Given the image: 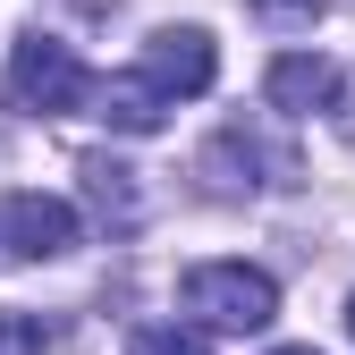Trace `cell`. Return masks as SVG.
Listing matches in <instances>:
<instances>
[{
    "label": "cell",
    "instance_id": "6da1fadb",
    "mask_svg": "<svg viewBox=\"0 0 355 355\" xmlns=\"http://www.w3.org/2000/svg\"><path fill=\"white\" fill-rule=\"evenodd\" d=\"M178 304L203 322V330H271L279 322V288L271 271H254V262H195L187 279H178Z\"/></svg>",
    "mask_w": 355,
    "mask_h": 355
},
{
    "label": "cell",
    "instance_id": "7a4b0ae2",
    "mask_svg": "<svg viewBox=\"0 0 355 355\" xmlns=\"http://www.w3.org/2000/svg\"><path fill=\"white\" fill-rule=\"evenodd\" d=\"M85 102H94V68H85L60 34H17V51H9V110L68 119Z\"/></svg>",
    "mask_w": 355,
    "mask_h": 355
},
{
    "label": "cell",
    "instance_id": "3957f363",
    "mask_svg": "<svg viewBox=\"0 0 355 355\" xmlns=\"http://www.w3.org/2000/svg\"><path fill=\"white\" fill-rule=\"evenodd\" d=\"M0 245H9L17 262H60V254L76 245V203H68V195L17 187L9 203H0Z\"/></svg>",
    "mask_w": 355,
    "mask_h": 355
},
{
    "label": "cell",
    "instance_id": "277c9868",
    "mask_svg": "<svg viewBox=\"0 0 355 355\" xmlns=\"http://www.w3.org/2000/svg\"><path fill=\"white\" fill-rule=\"evenodd\" d=\"M211 76H220V51H211V34L203 26H161L144 42V85L169 102V94H211Z\"/></svg>",
    "mask_w": 355,
    "mask_h": 355
},
{
    "label": "cell",
    "instance_id": "5b68a950",
    "mask_svg": "<svg viewBox=\"0 0 355 355\" xmlns=\"http://www.w3.org/2000/svg\"><path fill=\"white\" fill-rule=\"evenodd\" d=\"M330 94H338V68H330V60H313V51L271 60V110L304 119V110H330Z\"/></svg>",
    "mask_w": 355,
    "mask_h": 355
},
{
    "label": "cell",
    "instance_id": "8992f818",
    "mask_svg": "<svg viewBox=\"0 0 355 355\" xmlns=\"http://www.w3.org/2000/svg\"><path fill=\"white\" fill-rule=\"evenodd\" d=\"M94 102H102V119H110V127H127V136H153V127L169 119V102L153 94L144 76H110V85H94Z\"/></svg>",
    "mask_w": 355,
    "mask_h": 355
},
{
    "label": "cell",
    "instance_id": "52a82bcc",
    "mask_svg": "<svg viewBox=\"0 0 355 355\" xmlns=\"http://www.w3.org/2000/svg\"><path fill=\"white\" fill-rule=\"evenodd\" d=\"M76 178H85V195H94V211H102V220H119V229H136V211H144V203H136V169H127V161L94 153V161H85Z\"/></svg>",
    "mask_w": 355,
    "mask_h": 355
},
{
    "label": "cell",
    "instance_id": "ba28073f",
    "mask_svg": "<svg viewBox=\"0 0 355 355\" xmlns=\"http://www.w3.org/2000/svg\"><path fill=\"white\" fill-rule=\"evenodd\" d=\"M127 355H211L203 330H178V322H144V330H127Z\"/></svg>",
    "mask_w": 355,
    "mask_h": 355
},
{
    "label": "cell",
    "instance_id": "9c48e42d",
    "mask_svg": "<svg viewBox=\"0 0 355 355\" xmlns=\"http://www.w3.org/2000/svg\"><path fill=\"white\" fill-rule=\"evenodd\" d=\"M245 9H254L262 26H279V34H304V26H322L330 0H245Z\"/></svg>",
    "mask_w": 355,
    "mask_h": 355
},
{
    "label": "cell",
    "instance_id": "30bf717a",
    "mask_svg": "<svg viewBox=\"0 0 355 355\" xmlns=\"http://www.w3.org/2000/svg\"><path fill=\"white\" fill-rule=\"evenodd\" d=\"M42 338L51 330H42L34 313H0V355H42Z\"/></svg>",
    "mask_w": 355,
    "mask_h": 355
},
{
    "label": "cell",
    "instance_id": "8fae6325",
    "mask_svg": "<svg viewBox=\"0 0 355 355\" xmlns=\"http://www.w3.org/2000/svg\"><path fill=\"white\" fill-rule=\"evenodd\" d=\"M347 338H355V296H347Z\"/></svg>",
    "mask_w": 355,
    "mask_h": 355
},
{
    "label": "cell",
    "instance_id": "7c38bea8",
    "mask_svg": "<svg viewBox=\"0 0 355 355\" xmlns=\"http://www.w3.org/2000/svg\"><path fill=\"white\" fill-rule=\"evenodd\" d=\"M271 355H313V347H271Z\"/></svg>",
    "mask_w": 355,
    "mask_h": 355
}]
</instances>
